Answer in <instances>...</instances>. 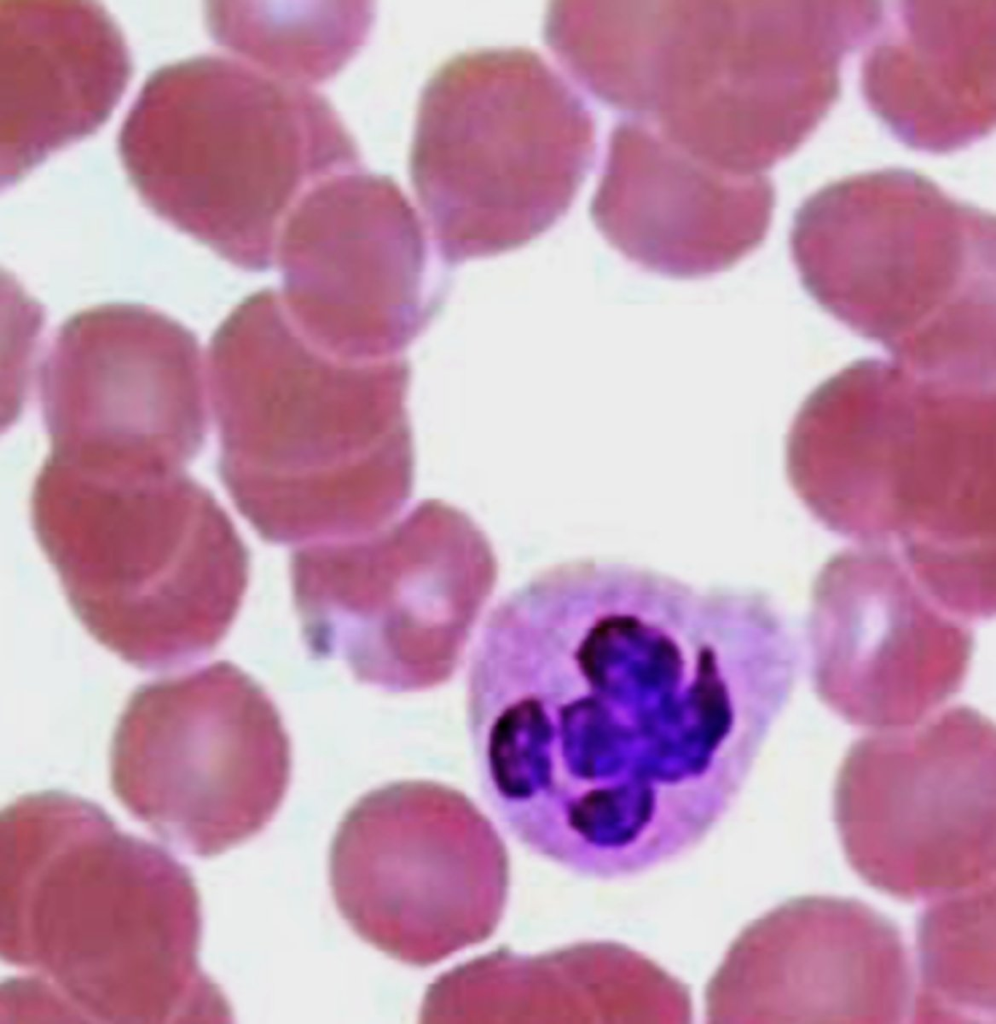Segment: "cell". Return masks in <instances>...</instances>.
I'll list each match as a JSON object with an SVG mask.
<instances>
[{
  "instance_id": "6da1fadb",
  "label": "cell",
  "mask_w": 996,
  "mask_h": 1024,
  "mask_svg": "<svg viewBox=\"0 0 996 1024\" xmlns=\"http://www.w3.org/2000/svg\"><path fill=\"white\" fill-rule=\"evenodd\" d=\"M587 141L578 100L539 54L470 51L440 66L422 91L411 180L444 233L523 235L568 206Z\"/></svg>"
},
{
  "instance_id": "7a4b0ae2",
  "label": "cell",
  "mask_w": 996,
  "mask_h": 1024,
  "mask_svg": "<svg viewBox=\"0 0 996 1024\" xmlns=\"http://www.w3.org/2000/svg\"><path fill=\"white\" fill-rule=\"evenodd\" d=\"M508 874L502 839L477 807L422 781L361 797L329 855L333 898L351 929L414 966L486 940L503 914Z\"/></svg>"
},
{
  "instance_id": "3957f363",
  "label": "cell",
  "mask_w": 996,
  "mask_h": 1024,
  "mask_svg": "<svg viewBox=\"0 0 996 1024\" xmlns=\"http://www.w3.org/2000/svg\"><path fill=\"white\" fill-rule=\"evenodd\" d=\"M290 772L275 704L227 661L137 688L110 753L111 782L125 802L189 822L210 851L259 833L281 805Z\"/></svg>"
},
{
  "instance_id": "277c9868",
  "label": "cell",
  "mask_w": 996,
  "mask_h": 1024,
  "mask_svg": "<svg viewBox=\"0 0 996 1024\" xmlns=\"http://www.w3.org/2000/svg\"><path fill=\"white\" fill-rule=\"evenodd\" d=\"M192 70L195 232L238 266L267 268L293 206L321 181L360 168L359 152L310 87L238 58L201 59Z\"/></svg>"
},
{
  "instance_id": "5b68a950",
  "label": "cell",
  "mask_w": 996,
  "mask_h": 1024,
  "mask_svg": "<svg viewBox=\"0 0 996 1024\" xmlns=\"http://www.w3.org/2000/svg\"><path fill=\"white\" fill-rule=\"evenodd\" d=\"M922 240L793 234L791 253L804 287L827 311L900 362L932 367L993 338L995 248L961 236Z\"/></svg>"
},
{
  "instance_id": "8992f818",
  "label": "cell",
  "mask_w": 996,
  "mask_h": 1024,
  "mask_svg": "<svg viewBox=\"0 0 996 1024\" xmlns=\"http://www.w3.org/2000/svg\"><path fill=\"white\" fill-rule=\"evenodd\" d=\"M418 226L390 179L361 168L308 190L287 215L278 258L287 309L317 343L342 356L387 352L406 287V248Z\"/></svg>"
},
{
  "instance_id": "52a82bcc",
  "label": "cell",
  "mask_w": 996,
  "mask_h": 1024,
  "mask_svg": "<svg viewBox=\"0 0 996 1024\" xmlns=\"http://www.w3.org/2000/svg\"><path fill=\"white\" fill-rule=\"evenodd\" d=\"M212 18L217 39L238 59L312 88L360 50L374 9L361 1H238L217 4Z\"/></svg>"
}]
</instances>
